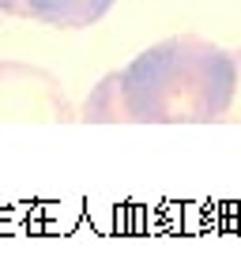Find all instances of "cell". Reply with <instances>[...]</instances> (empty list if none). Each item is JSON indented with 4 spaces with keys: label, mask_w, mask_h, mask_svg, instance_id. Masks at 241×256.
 Instances as JSON below:
<instances>
[{
    "label": "cell",
    "mask_w": 241,
    "mask_h": 256,
    "mask_svg": "<svg viewBox=\"0 0 241 256\" xmlns=\"http://www.w3.org/2000/svg\"><path fill=\"white\" fill-rule=\"evenodd\" d=\"M234 56H238V87H234V102H230L226 120H241V49H234Z\"/></svg>",
    "instance_id": "obj_5"
},
{
    "label": "cell",
    "mask_w": 241,
    "mask_h": 256,
    "mask_svg": "<svg viewBox=\"0 0 241 256\" xmlns=\"http://www.w3.org/2000/svg\"><path fill=\"white\" fill-rule=\"evenodd\" d=\"M83 120H124V102H120V87H117V72H110L94 90H90L87 106H83Z\"/></svg>",
    "instance_id": "obj_4"
},
{
    "label": "cell",
    "mask_w": 241,
    "mask_h": 256,
    "mask_svg": "<svg viewBox=\"0 0 241 256\" xmlns=\"http://www.w3.org/2000/svg\"><path fill=\"white\" fill-rule=\"evenodd\" d=\"M0 117L12 120H72L60 83L42 68L0 60Z\"/></svg>",
    "instance_id": "obj_2"
},
{
    "label": "cell",
    "mask_w": 241,
    "mask_h": 256,
    "mask_svg": "<svg viewBox=\"0 0 241 256\" xmlns=\"http://www.w3.org/2000/svg\"><path fill=\"white\" fill-rule=\"evenodd\" d=\"M124 120L208 124L226 120L238 87V56L196 34H174L117 72Z\"/></svg>",
    "instance_id": "obj_1"
},
{
    "label": "cell",
    "mask_w": 241,
    "mask_h": 256,
    "mask_svg": "<svg viewBox=\"0 0 241 256\" xmlns=\"http://www.w3.org/2000/svg\"><path fill=\"white\" fill-rule=\"evenodd\" d=\"M117 0H0V16L34 19L46 26H64V30H83L94 26Z\"/></svg>",
    "instance_id": "obj_3"
}]
</instances>
